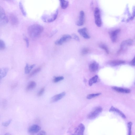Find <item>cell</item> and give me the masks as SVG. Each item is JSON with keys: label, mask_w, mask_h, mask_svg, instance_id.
<instances>
[{"label": "cell", "mask_w": 135, "mask_h": 135, "mask_svg": "<svg viewBox=\"0 0 135 135\" xmlns=\"http://www.w3.org/2000/svg\"><path fill=\"white\" fill-rule=\"evenodd\" d=\"M44 30V27L42 26L36 24L29 26L28 29V32L30 37L34 39L40 36Z\"/></svg>", "instance_id": "1"}, {"label": "cell", "mask_w": 135, "mask_h": 135, "mask_svg": "<svg viewBox=\"0 0 135 135\" xmlns=\"http://www.w3.org/2000/svg\"><path fill=\"white\" fill-rule=\"evenodd\" d=\"M59 13L58 9L51 15H44L42 16L41 19L43 21L45 22L50 23L54 21L57 18Z\"/></svg>", "instance_id": "2"}, {"label": "cell", "mask_w": 135, "mask_h": 135, "mask_svg": "<svg viewBox=\"0 0 135 135\" xmlns=\"http://www.w3.org/2000/svg\"><path fill=\"white\" fill-rule=\"evenodd\" d=\"M8 21L4 10L0 6V26H3L6 25Z\"/></svg>", "instance_id": "3"}, {"label": "cell", "mask_w": 135, "mask_h": 135, "mask_svg": "<svg viewBox=\"0 0 135 135\" xmlns=\"http://www.w3.org/2000/svg\"><path fill=\"white\" fill-rule=\"evenodd\" d=\"M94 17L95 22L98 27H100L102 25V21L101 17L100 11L99 8L96 7L94 11Z\"/></svg>", "instance_id": "4"}, {"label": "cell", "mask_w": 135, "mask_h": 135, "mask_svg": "<svg viewBox=\"0 0 135 135\" xmlns=\"http://www.w3.org/2000/svg\"><path fill=\"white\" fill-rule=\"evenodd\" d=\"M102 109L101 107H97L88 115L87 117L90 119L96 118L102 112Z\"/></svg>", "instance_id": "5"}, {"label": "cell", "mask_w": 135, "mask_h": 135, "mask_svg": "<svg viewBox=\"0 0 135 135\" xmlns=\"http://www.w3.org/2000/svg\"><path fill=\"white\" fill-rule=\"evenodd\" d=\"M72 38V36L69 35L65 34L63 35L60 39L55 41V43L57 45H61L63 43L70 41Z\"/></svg>", "instance_id": "6"}, {"label": "cell", "mask_w": 135, "mask_h": 135, "mask_svg": "<svg viewBox=\"0 0 135 135\" xmlns=\"http://www.w3.org/2000/svg\"><path fill=\"white\" fill-rule=\"evenodd\" d=\"M120 29H117L112 31L110 32V37L111 40L113 42L115 43L116 42L118 34L120 33Z\"/></svg>", "instance_id": "7"}, {"label": "cell", "mask_w": 135, "mask_h": 135, "mask_svg": "<svg viewBox=\"0 0 135 135\" xmlns=\"http://www.w3.org/2000/svg\"><path fill=\"white\" fill-rule=\"evenodd\" d=\"M85 14L83 11H81L79 13L78 19L76 22V25L79 26H83L84 22Z\"/></svg>", "instance_id": "8"}, {"label": "cell", "mask_w": 135, "mask_h": 135, "mask_svg": "<svg viewBox=\"0 0 135 135\" xmlns=\"http://www.w3.org/2000/svg\"><path fill=\"white\" fill-rule=\"evenodd\" d=\"M85 126L82 124H79L76 129L74 135H83Z\"/></svg>", "instance_id": "9"}, {"label": "cell", "mask_w": 135, "mask_h": 135, "mask_svg": "<svg viewBox=\"0 0 135 135\" xmlns=\"http://www.w3.org/2000/svg\"><path fill=\"white\" fill-rule=\"evenodd\" d=\"M78 31L79 33L85 39H89L90 38L87 29L85 28L79 29Z\"/></svg>", "instance_id": "10"}, {"label": "cell", "mask_w": 135, "mask_h": 135, "mask_svg": "<svg viewBox=\"0 0 135 135\" xmlns=\"http://www.w3.org/2000/svg\"><path fill=\"white\" fill-rule=\"evenodd\" d=\"M41 129L39 126L36 125H33L30 127L28 129L29 132L31 133H35L38 132Z\"/></svg>", "instance_id": "11"}, {"label": "cell", "mask_w": 135, "mask_h": 135, "mask_svg": "<svg viewBox=\"0 0 135 135\" xmlns=\"http://www.w3.org/2000/svg\"><path fill=\"white\" fill-rule=\"evenodd\" d=\"M66 94L65 92H63L55 95L52 98L51 102H54L58 101L64 97L65 96Z\"/></svg>", "instance_id": "12"}, {"label": "cell", "mask_w": 135, "mask_h": 135, "mask_svg": "<svg viewBox=\"0 0 135 135\" xmlns=\"http://www.w3.org/2000/svg\"><path fill=\"white\" fill-rule=\"evenodd\" d=\"M9 70V68L6 67L0 68V82L2 79L6 76Z\"/></svg>", "instance_id": "13"}, {"label": "cell", "mask_w": 135, "mask_h": 135, "mask_svg": "<svg viewBox=\"0 0 135 135\" xmlns=\"http://www.w3.org/2000/svg\"><path fill=\"white\" fill-rule=\"evenodd\" d=\"M113 89L119 93H130L131 91L130 90L120 88L116 87H113Z\"/></svg>", "instance_id": "14"}, {"label": "cell", "mask_w": 135, "mask_h": 135, "mask_svg": "<svg viewBox=\"0 0 135 135\" xmlns=\"http://www.w3.org/2000/svg\"><path fill=\"white\" fill-rule=\"evenodd\" d=\"M10 20L13 25H17L18 23V20L17 17L14 14H12L10 16Z\"/></svg>", "instance_id": "15"}, {"label": "cell", "mask_w": 135, "mask_h": 135, "mask_svg": "<svg viewBox=\"0 0 135 135\" xmlns=\"http://www.w3.org/2000/svg\"><path fill=\"white\" fill-rule=\"evenodd\" d=\"M109 111L110 112L117 113L124 118H126V116L125 115L120 111L113 106L111 107Z\"/></svg>", "instance_id": "16"}, {"label": "cell", "mask_w": 135, "mask_h": 135, "mask_svg": "<svg viewBox=\"0 0 135 135\" xmlns=\"http://www.w3.org/2000/svg\"><path fill=\"white\" fill-rule=\"evenodd\" d=\"M99 68V65L96 62H93L91 63L89 69L92 72H96Z\"/></svg>", "instance_id": "17"}, {"label": "cell", "mask_w": 135, "mask_h": 135, "mask_svg": "<svg viewBox=\"0 0 135 135\" xmlns=\"http://www.w3.org/2000/svg\"><path fill=\"white\" fill-rule=\"evenodd\" d=\"M36 85V83L34 81H32L30 82L26 87V90L28 91L34 89L35 88Z\"/></svg>", "instance_id": "18"}, {"label": "cell", "mask_w": 135, "mask_h": 135, "mask_svg": "<svg viewBox=\"0 0 135 135\" xmlns=\"http://www.w3.org/2000/svg\"><path fill=\"white\" fill-rule=\"evenodd\" d=\"M124 61L121 60H115L111 61L109 63L110 65L114 66L124 64Z\"/></svg>", "instance_id": "19"}, {"label": "cell", "mask_w": 135, "mask_h": 135, "mask_svg": "<svg viewBox=\"0 0 135 135\" xmlns=\"http://www.w3.org/2000/svg\"><path fill=\"white\" fill-rule=\"evenodd\" d=\"M60 5L62 9H65L68 7L69 5V2L67 1L61 0L60 1Z\"/></svg>", "instance_id": "20"}, {"label": "cell", "mask_w": 135, "mask_h": 135, "mask_svg": "<svg viewBox=\"0 0 135 135\" xmlns=\"http://www.w3.org/2000/svg\"><path fill=\"white\" fill-rule=\"evenodd\" d=\"M35 65H33L29 66V64H27L25 68V73L26 74L29 73L32 69L35 67Z\"/></svg>", "instance_id": "21"}, {"label": "cell", "mask_w": 135, "mask_h": 135, "mask_svg": "<svg viewBox=\"0 0 135 135\" xmlns=\"http://www.w3.org/2000/svg\"><path fill=\"white\" fill-rule=\"evenodd\" d=\"M98 77L97 76H95L90 79L89 83L90 86H92L94 83H96L97 81Z\"/></svg>", "instance_id": "22"}, {"label": "cell", "mask_w": 135, "mask_h": 135, "mask_svg": "<svg viewBox=\"0 0 135 135\" xmlns=\"http://www.w3.org/2000/svg\"><path fill=\"white\" fill-rule=\"evenodd\" d=\"M41 70V68L40 67H38L36 69L30 73L29 76V77H31L33 76L39 72Z\"/></svg>", "instance_id": "23"}, {"label": "cell", "mask_w": 135, "mask_h": 135, "mask_svg": "<svg viewBox=\"0 0 135 135\" xmlns=\"http://www.w3.org/2000/svg\"><path fill=\"white\" fill-rule=\"evenodd\" d=\"M64 79V77L63 76L54 77L53 79V81L54 83H56L63 80Z\"/></svg>", "instance_id": "24"}, {"label": "cell", "mask_w": 135, "mask_h": 135, "mask_svg": "<svg viewBox=\"0 0 135 135\" xmlns=\"http://www.w3.org/2000/svg\"><path fill=\"white\" fill-rule=\"evenodd\" d=\"M19 6L20 9L23 15L24 16L26 17L27 16V13L25 10L23 5L21 2H20L19 3Z\"/></svg>", "instance_id": "25"}, {"label": "cell", "mask_w": 135, "mask_h": 135, "mask_svg": "<svg viewBox=\"0 0 135 135\" xmlns=\"http://www.w3.org/2000/svg\"><path fill=\"white\" fill-rule=\"evenodd\" d=\"M101 94V93H97L95 94H92L88 95L87 97V99H91L95 97L100 96Z\"/></svg>", "instance_id": "26"}, {"label": "cell", "mask_w": 135, "mask_h": 135, "mask_svg": "<svg viewBox=\"0 0 135 135\" xmlns=\"http://www.w3.org/2000/svg\"><path fill=\"white\" fill-rule=\"evenodd\" d=\"M100 47L102 49L104 50L107 54L109 53V51L107 46L104 44H101L100 45Z\"/></svg>", "instance_id": "27"}, {"label": "cell", "mask_w": 135, "mask_h": 135, "mask_svg": "<svg viewBox=\"0 0 135 135\" xmlns=\"http://www.w3.org/2000/svg\"><path fill=\"white\" fill-rule=\"evenodd\" d=\"M6 47L5 42L2 40L0 39V50H4L5 49Z\"/></svg>", "instance_id": "28"}, {"label": "cell", "mask_w": 135, "mask_h": 135, "mask_svg": "<svg viewBox=\"0 0 135 135\" xmlns=\"http://www.w3.org/2000/svg\"><path fill=\"white\" fill-rule=\"evenodd\" d=\"M128 135H131V129L132 123L131 122H129L128 123Z\"/></svg>", "instance_id": "29"}, {"label": "cell", "mask_w": 135, "mask_h": 135, "mask_svg": "<svg viewBox=\"0 0 135 135\" xmlns=\"http://www.w3.org/2000/svg\"><path fill=\"white\" fill-rule=\"evenodd\" d=\"M12 121V120L11 119H10L7 121L3 122L2 124L5 127H7L10 124Z\"/></svg>", "instance_id": "30"}, {"label": "cell", "mask_w": 135, "mask_h": 135, "mask_svg": "<svg viewBox=\"0 0 135 135\" xmlns=\"http://www.w3.org/2000/svg\"><path fill=\"white\" fill-rule=\"evenodd\" d=\"M45 89L44 87L42 88L38 92V96L39 97L42 96L44 93L45 91Z\"/></svg>", "instance_id": "31"}, {"label": "cell", "mask_w": 135, "mask_h": 135, "mask_svg": "<svg viewBox=\"0 0 135 135\" xmlns=\"http://www.w3.org/2000/svg\"><path fill=\"white\" fill-rule=\"evenodd\" d=\"M89 51V49L84 48L82 50V54L83 55H85L88 53Z\"/></svg>", "instance_id": "32"}, {"label": "cell", "mask_w": 135, "mask_h": 135, "mask_svg": "<svg viewBox=\"0 0 135 135\" xmlns=\"http://www.w3.org/2000/svg\"><path fill=\"white\" fill-rule=\"evenodd\" d=\"M72 36L73 38L76 41L78 42L80 41V39H79V38L75 34H73L72 35Z\"/></svg>", "instance_id": "33"}, {"label": "cell", "mask_w": 135, "mask_h": 135, "mask_svg": "<svg viewBox=\"0 0 135 135\" xmlns=\"http://www.w3.org/2000/svg\"><path fill=\"white\" fill-rule=\"evenodd\" d=\"M24 40L26 42L27 47H29V40L28 39L27 37L25 36L24 37Z\"/></svg>", "instance_id": "34"}, {"label": "cell", "mask_w": 135, "mask_h": 135, "mask_svg": "<svg viewBox=\"0 0 135 135\" xmlns=\"http://www.w3.org/2000/svg\"><path fill=\"white\" fill-rule=\"evenodd\" d=\"M46 133L43 130L40 132L37 135H46Z\"/></svg>", "instance_id": "35"}, {"label": "cell", "mask_w": 135, "mask_h": 135, "mask_svg": "<svg viewBox=\"0 0 135 135\" xmlns=\"http://www.w3.org/2000/svg\"><path fill=\"white\" fill-rule=\"evenodd\" d=\"M130 64L131 65L134 66H135V58L134 57L130 63Z\"/></svg>", "instance_id": "36"}, {"label": "cell", "mask_w": 135, "mask_h": 135, "mask_svg": "<svg viewBox=\"0 0 135 135\" xmlns=\"http://www.w3.org/2000/svg\"><path fill=\"white\" fill-rule=\"evenodd\" d=\"M57 30H56L53 31V32L51 34L50 36L51 37L53 36L55 34L57 33Z\"/></svg>", "instance_id": "37"}, {"label": "cell", "mask_w": 135, "mask_h": 135, "mask_svg": "<svg viewBox=\"0 0 135 135\" xmlns=\"http://www.w3.org/2000/svg\"><path fill=\"white\" fill-rule=\"evenodd\" d=\"M4 135H12L11 134L9 133H7L5 134Z\"/></svg>", "instance_id": "38"}]
</instances>
